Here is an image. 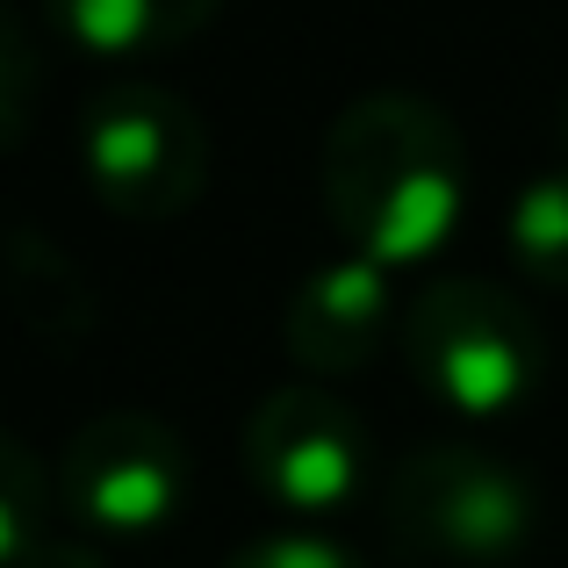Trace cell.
I'll return each mask as SVG.
<instances>
[{"instance_id":"1","label":"cell","mask_w":568,"mask_h":568,"mask_svg":"<svg viewBox=\"0 0 568 568\" xmlns=\"http://www.w3.org/2000/svg\"><path fill=\"white\" fill-rule=\"evenodd\" d=\"M468 202V144L454 115L410 87L346 101L324 130V209L375 266L446 245Z\"/></svg>"},{"instance_id":"2","label":"cell","mask_w":568,"mask_h":568,"mask_svg":"<svg viewBox=\"0 0 568 568\" xmlns=\"http://www.w3.org/2000/svg\"><path fill=\"white\" fill-rule=\"evenodd\" d=\"M403 361L439 403L468 417H497L518 396H532L547 338L518 288L489 274H439L403 310Z\"/></svg>"},{"instance_id":"3","label":"cell","mask_w":568,"mask_h":568,"mask_svg":"<svg viewBox=\"0 0 568 568\" xmlns=\"http://www.w3.org/2000/svg\"><path fill=\"white\" fill-rule=\"evenodd\" d=\"M382 518L396 547L432 561H504L532 532V483L468 439H425L388 468Z\"/></svg>"},{"instance_id":"4","label":"cell","mask_w":568,"mask_h":568,"mask_svg":"<svg viewBox=\"0 0 568 568\" xmlns=\"http://www.w3.org/2000/svg\"><path fill=\"white\" fill-rule=\"evenodd\" d=\"M80 166L115 216L166 223L209 181V130L173 87L115 80L80 109Z\"/></svg>"},{"instance_id":"5","label":"cell","mask_w":568,"mask_h":568,"mask_svg":"<svg viewBox=\"0 0 568 568\" xmlns=\"http://www.w3.org/2000/svg\"><path fill=\"white\" fill-rule=\"evenodd\" d=\"M58 497L94 532H152L187 497V439L159 410H101L58 454Z\"/></svg>"},{"instance_id":"6","label":"cell","mask_w":568,"mask_h":568,"mask_svg":"<svg viewBox=\"0 0 568 568\" xmlns=\"http://www.w3.org/2000/svg\"><path fill=\"white\" fill-rule=\"evenodd\" d=\"M361 460H367V432L353 417V403H338L317 382L266 388L245 417V468L281 511L332 518L361 489Z\"/></svg>"},{"instance_id":"7","label":"cell","mask_w":568,"mask_h":568,"mask_svg":"<svg viewBox=\"0 0 568 568\" xmlns=\"http://www.w3.org/2000/svg\"><path fill=\"white\" fill-rule=\"evenodd\" d=\"M382 332H388V274L361 252L324 260L288 295V317H281V338H288L295 367H310V375H353L382 346Z\"/></svg>"},{"instance_id":"8","label":"cell","mask_w":568,"mask_h":568,"mask_svg":"<svg viewBox=\"0 0 568 568\" xmlns=\"http://www.w3.org/2000/svg\"><path fill=\"white\" fill-rule=\"evenodd\" d=\"M0 295H8L14 324L58 353H72L101 324V295L87 281V266L29 216L0 223Z\"/></svg>"},{"instance_id":"9","label":"cell","mask_w":568,"mask_h":568,"mask_svg":"<svg viewBox=\"0 0 568 568\" xmlns=\"http://www.w3.org/2000/svg\"><path fill=\"white\" fill-rule=\"evenodd\" d=\"M216 22V0H51V29L94 58H159Z\"/></svg>"},{"instance_id":"10","label":"cell","mask_w":568,"mask_h":568,"mask_svg":"<svg viewBox=\"0 0 568 568\" xmlns=\"http://www.w3.org/2000/svg\"><path fill=\"white\" fill-rule=\"evenodd\" d=\"M511 260L526 281L540 288H568V166L532 173L526 187L511 194Z\"/></svg>"},{"instance_id":"11","label":"cell","mask_w":568,"mask_h":568,"mask_svg":"<svg viewBox=\"0 0 568 568\" xmlns=\"http://www.w3.org/2000/svg\"><path fill=\"white\" fill-rule=\"evenodd\" d=\"M43 504H51V475H43L37 446L0 432V568H14L43 540Z\"/></svg>"},{"instance_id":"12","label":"cell","mask_w":568,"mask_h":568,"mask_svg":"<svg viewBox=\"0 0 568 568\" xmlns=\"http://www.w3.org/2000/svg\"><path fill=\"white\" fill-rule=\"evenodd\" d=\"M37 87H43V58L37 37L14 8H0V144H14L29 130V109H37Z\"/></svg>"},{"instance_id":"13","label":"cell","mask_w":568,"mask_h":568,"mask_svg":"<svg viewBox=\"0 0 568 568\" xmlns=\"http://www.w3.org/2000/svg\"><path fill=\"white\" fill-rule=\"evenodd\" d=\"M223 568H361V555L338 547L332 532H260V540H245Z\"/></svg>"},{"instance_id":"14","label":"cell","mask_w":568,"mask_h":568,"mask_svg":"<svg viewBox=\"0 0 568 568\" xmlns=\"http://www.w3.org/2000/svg\"><path fill=\"white\" fill-rule=\"evenodd\" d=\"M14 568H115L101 547H87V540H72V532H43L37 547H29Z\"/></svg>"},{"instance_id":"15","label":"cell","mask_w":568,"mask_h":568,"mask_svg":"<svg viewBox=\"0 0 568 568\" xmlns=\"http://www.w3.org/2000/svg\"><path fill=\"white\" fill-rule=\"evenodd\" d=\"M561 130H568V101H561Z\"/></svg>"}]
</instances>
